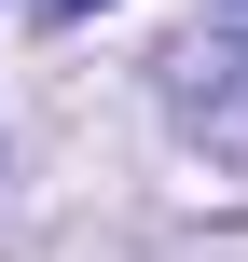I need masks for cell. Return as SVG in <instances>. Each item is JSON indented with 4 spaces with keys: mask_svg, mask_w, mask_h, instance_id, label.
I'll use <instances>...</instances> for the list:
<instances>
[{
    "mask_svg": "<svg viewBox=\"0 0 248 262\" xmlns=\"http://www.w3.org/2000/svg\"><path fill=\"white\" fill-rule=\"evenodd\" d=\"M28 14H41V28H83V14H110V0H28Z\"/></svg>",
    "mask_w": 248,
    "mask_h": 262,
    "instance_id": "cell-2",
    "label": "cell"
},
{
    "mask_svg": "<svg viewBox=\"0 0 248 262\" xmlns=\"http://www.w3.org/2000/svg\"><path fill=\"white\" fill-rule=\"evenodd\" d=\"M166 97H179V124H193L207 152L248 166V14L235 28H193V41L166 55Z\"/></svg>",
    "mask_w": 248,
    "mask_h": 262,
    "instance_id": "cell-1",
    "label": "cell"
}]
</instances>
